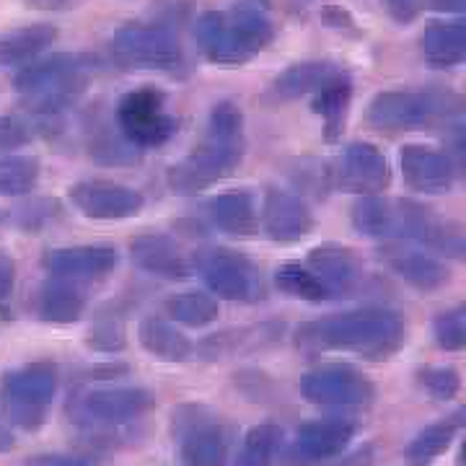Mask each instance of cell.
Returning <instances> with one entry per match:
<instances>
[{"label":"cell","mask_w":466,"mask_h":466,"mask_svg":"<svg viewBox=\"0 0 466 466\" xmlns=\"http://www.w3.org/2000/svg\"><path fill=\"white\" fill-rule=\"evenodd\" d=\"M404 321L389 309H360L348 314L309 321L299 329V345L306 350H345L370 360H386L404 342Z\"/></svg>","instance_id":"obj_1"},{"label":"cell","mask_w":466,"mask_h":466,"mask_svg":"<svg viewBox=\"0 0 466 466\" xmlns=\"http://www.w3.org/2000/svg\"><path fill=\"white\" fill-rule=\"evenodd\" d=\"M195 39L210 63L241 66L275 39V26L251 8H236L231 14L208 11L195 24Z\"/></svg>","instance_id":"obj_2"},{"label":"cell","mask_w":466,"mask_h":466,"mask_svg":"<svg viewBox=\"0 0 466 466\" xmlns=\"http://www.w3.org/2000/svg\"><path fill=\"white\" fill-rule=\"evenodd\" d=\"M21 94L29 96V109L39 116H55L70 109L86 91L84 57L57 52L39 63L21 67L14 78Z\"/></svg>","instance_id":"obj_3"},{"label":"cell","mask_w":466,"mask_h":466,"mask_svg":"<svg viewBox=\"0 0 466 466\" xmlns=\"http://www.w3.org/2000/svg\"><path fill=\"white\" fill-rule=\"evenodd\" d=\"M55 389H57V368L52 363H32V366L16 368L5 373L0 383L3 412L18 428L36 431L47 417Z\"/></svg>","instance_id":"obj_4"},{"label":"cell","mask_w":466,"mask_h":466,"mask_svg":"<svg viewBox=\"0 0 466 466\" xmlns=\"http://www.w3.org/2000/svg\"><path fill=\"white\" fill-rule=\"evenodd\" d=\"M109 52L122 67L171 70L184 60L182 45L174 34L156 24H127L109 39Z\"/></svg>","instance_id":"obj_5"},{"label":"cell","mask_w":466,"mask_h":466,"mask_svg":"<svg viewBox=\"0 0 466 466\" xmlns=\"http://www.w3.org/2000/svg\"><path fill=\"white\" fill-rule=\"evenodd\" d=\"M116 125L135 148H158L177 133V119L167 112V99L156 88H135L116 104Z\"/></svg>","instance_id":"obj_6"},{"label":"cell","mask_w":466,"mask_h":466,"mask_svg":"<svg viewBox=\"0 0 466 466\" xmlns=\"http://www.w3.org/2000/svg\"><path fill=\"white\" fill-rule=\"evenodd\" d=\"M241 140H218L208 137L187 158L168 168V187L179 195H195L220 179H226L241 164Z\"/></svg>","instance_id":"obj_7"},{"label":"cell","mask_w":466,"mask_h":466,"mask_svg":"<svg viewBox=\"0 0 466 466\" xmlns=\"http://www.w3.org/2000/svg\"><path fill=\"white\" fill-rule=\"evenodd\" d=\"M195 265L200 269L208 288L220 299L251 303V300L262 299L265 293L259 269L241 251L223 249V247L198 251Z\"/></svg>","instance_id":"obj_8"},{"label":"cell","mask_w":466,"mask_h":466,"mask_svg":"<svg viewBox=\"0 0 466 466\" xmlns=\"http://www.w3.org/2000/svg\"><path fill=\"white\" fill-rule=\"evenodd\" d=\"M438 115H443V101L422 91H381L368 104V122L386 133L425 127Z\"/></svg>","instance_id":"obj_9"},{"label":"cell","mask_w":466,"mask_h":466,"mask_svg":"<svg viewBox=\"0 0 466 466\" xmlns=\"http://www.w3.org/2000/svg\"><path fill=\"white\" fill-rule=\"evenodd\" d=\"M397 236L412 238L446 257H464L466 244L461 228L412 200H397Z\"/></svg>","instance_id":"obj_10"},{"label":"cell","mask_w":466,"mask_h":466,"mask_svg":"<svg viewBox=\"0 0 466 466\" xmlns=\"http://www.w3.org/2000/svg\"><path fill=\"white\" fill-rule=\"evenodd\" d=\"M300 391L314 404H334V407H358L373 400V383L360 370L339 363L311 370L300 383Z\"/></svg>","instance_id":"obj_11"},{"label":"cell","mask_w":466,"mask_h":466,"mask_svg":"<svg viewBox=\"0 0 466 466\" xmlns=\"http://www.w3.org/2000/svg\"><path fill=\"white\" fill-rule=\"evenodd\" d=\"M70 200L86 218L94 220H125L135 218L146 208V198L137 189L106 179L73 184Z\"/></svg>","instance_id":"obj_12"},{"label":"cell","mask_w":466,"mask_h":466,"mask_svg":"<svg viewBox=\"0 0 466 466\" xmlns=\"http://www.w3.org/2000/svg\"><path fill=\"white\" fill-rule=\"evenodd\" d=\"M262 226L272 241L280 244H293L309 236L314 228V213L299 195L285 192V189H267L262 200Z\"/></svg>","instance_id":"obj_13"},{"label":"cell","mask_w":466,"mask_h":466,"mask_svg":"<svg viewBox=\"0 0 466 466\" xmlns=\"http://www.w3.org/2000/svg\"><path fill=\"white\" fill-rule=\"evenodd\" d=\"M339 184L358 195H376L391 184L389 158L373 143H350L339 164Z\"/></svg>","instance_id":"obj_14"},{"label":"cell","mask_w":466,"mask_h":466,"mask_svg":"<svg viewBox=\"0 0 466 466\" xmlns=\"http://www.w3.org/2000/svg\"><path fill=\"white\" fill-rule=\"evenodd\" d=\"M404 182L415 192L425 195H443L456 182V168L446 153L431 148V146H404L400 156Z\"/></svg>","instance_id":"obj_15"},{"label":"cell","mask_w":466,"mask_h":466,"mask_svg":"<svg viewBox=\"0 0 466 466\" xmlns=\"http://www.w3.org/2000/svg\"><path fill=\"white\" fill-rule=\"evenodd\" d=\"M119 265L115 247H63L47 251L45 267L60 280H101Z\"/></svg>","instance_id":"obj_16"},{"label":"cell","mask_w":466,"mask_h":466,"mask_svg":"<svg viewBox=\"0 0 466 466\" xmlns=\"http://www.w3.org/2000/svg\"><path fill=\"white\" fill-rule=\"evenodd\" d=\"M133 262L143 272L161 280H184L189 275V262L182 247L164 233H143L130 241Z\"/></svg>","instance_id":"obj_17"},{"label":"cell","mask_w":466,"mask_h":466,"mask_svg":"<svg viewBox=\"0 0 466 466\" xmlns=\"http://www.w3.org/2000/svg\"><path fill=\"white\" fill-rule=\"evenodd\" d=\"M309 269L324 283L329 293H352L363 283L360 257L339 244H321L309 251Z\"/></svg>","instance_id":"obj_18"},{"label":"cell","mask_w":466,"mask_h":466,"mask_svg":"<svg viewBox=\"0 0 466 466\" xmlns=\"http://www.w3.org/2000/svg\"><path fill=\"white\" fill-rule=\"evenodd\" d=\"M153 407V397L146 389L135 386H115V389H94L84 400V412L99 422H130L135 417L146 415Z\"/></svg>","instance_id":"obj_19"},{"label":"cell","mask_w":466,"mask_h":466,"mask_svg":"<svg viewBox=\"0 0 466 466\" xmlns=\"http://www.w3.org/2000/svg\"><path fill=\"white\" fill-rule=\"evenodd\" d=\"M355 428L342 420H319L309 422L299 431V438L290 449V456L299 464H317L324 459H332L352 441Z\"/></svg>","instance_id":"obj_20"},{"label":"cell","mask_w":466,"mask_h":466,"mask_svg":"<svg viewBox=\"0 0 466 466\" xmlns=\"http://www.w3.org/2000/svg\"><path fill=\"white\" fill-rule=\"evenodd\" d=\"M383 259L394 275H400L407 285L422 293L441 290L451 280V269L441 259H435L425 251L412 249H386Z\"/></svg>","instance_id":"obj_21"},{"label":"cell","mask_w":466,"mask_h":466,"mask_svg":"<svg viewBox=\"0 0 466 466\" xmlns=\"http://www.w3.org/2000/svg\"><path fill=\"white\" fill-rule=\"evenodd\" d=\"M420 52L433 67H456L466 60L464 21H433L420 34Z\"/></svg>","instance_id":"obj_22"},{"label":"cell","mask_w":466,"mask_h":466,"mask_svg":"<svg viewBox=\"0 0 466 466\" xmlns=\"http://www.w3.org/2000/svg\"><path fill=\"white\" fill-rule=\"evenodd\" d=\"M208 216L223 233L251 236L259 226L257 202L249 192H223L208 202Z\"/></svg>","instance_id":"obj_23"},{"label":"cell","mask_w":466,"mask_h":466,"mask_svg":"<svg viewBox=\"0 0 466 466\" xmlns=\"http://www.w3.org/2000/svg\"><path fill=\"white\" fill-rule=\"evenodd\" d=\"M231 438L218 422L195 425L182 441V461L187 466H223L228 459Z\"/></svg>","instance_id":"obj_24"},{"label":"cell","mask_w":466,"mask_h":466,"mask_svg":"<svg viewBox=\"0 0 466 466\" xmlns=\"http://www.w3.org/2000/svg\"><path fill=\"white\" fill-rule=\"evenodd\" d=\"M342 70L327 63V60H306L299 66H290L285 70L283 76L275 78V94L280 99H300L306 94H319L327 84H332L334 78L339 76Z\"/></svg>","instance_id":"obj_25"},{"label":"cell","mask_w":466,"mask_h":466,"mask_svg":"<svg viewBox=\"0 0 466 466\" xmlns=\"http://www.w3.org/2000/svg\"><path fill=\"white\" fill-rule=\"evenodd\" d=\"M86 311V293L66 280H50L36 293V314L52 324L78 321Z\"/></svg>","instance_id":"obj_26"},{"label":"cell","mask_w":466,"mask_h":466,"mask_svg":"<svg viewBox=\"0 0 466 466\" xmlns=\"http://www.w3.org/2000/svg\"><path fill=\"white\" fill-rule=\"evenodd\" d=\"M57 29L52 24H32L0 34V66H21L36 57L39 52L55 45Z\"/></svg>","instance_id":"obj_27"},{"label":"cell","mask_w":466,"mask_h":466,"mask_svg":"<svg viewBox=\"0 0 466 466\" xmlns=\"http://www.w3.org/2000/svg\"><path fill=\"white\" fill-rule=\"evenodd\" d=\"M140 345L161 360H187L192 355V342L167 319L146 317L137 327Z\"/></svg>","instance_id":"obj_28"},{"label":"cell","mask_w":466,"mask_h":466,"mask_svg":"<svg viewBox=\"0 0 466 466\" xmlns=\"http://www.w3.org/2000/svg\"><path fill=\"white\" fill-rule=\"evenodd\" d=\"M355 231L370 238H394L397 236V200L368 195L352 208Z\"/></svg>","instance_id":"obj_29"},{"label":"cell","mask_w":466,"mask_h":466,"mask_svg":"<svg viewBox=\"0 0 466 466\" xmlns=\"http://www.w3.org/2000/svg\"><path fill=\"white\" fill-rule=\"evenodd\" d=\"M459 428H461V412L449 417V420H443V422H438V425L425 428V431L410 443V449H407V461L415 466L431 464L433 459H438L443 451L449 449L451 441L459 433Z\"/></svg>","instance_id":"obj_30"},{"label":"cell","mask_w":466,"mask_h":466,"mask_svg":"<svg viewBox=\"0 0 466 466\" xmlns=\"http://www.w3.org/2000/svg\"><path fill=\"white\" fill-rule=\"evenodd\" d=\"M167 311L184 327H208L218 319V300L202 290H184L167 300Z\"/></svg>","instance_id":"obj_31"},{"label":"cell","mask_w":466,"mask_h":466,"mask_svg":"<svg viewBox=\"0 0 466 466\" xmlns=\"http://www.w3.org/2000/svg\"><path fill=\"white\" fill-rule=\"evenodd\" d=\"M135 146L122 135L116 137L115 130L104 122H94L88 127V153L91 158H96L99 164H130L135 161Z\"/></svg>","instance_id":"obj_32"},{"label":"cell","mask_w":466,"mask_h":466,"mask_svg":"<svg viewBox=\"0 0 466 466\" xmlns=\"http://www.w3.org/2000/svg\"><path fill=\"white\" fill-rule=\"evenodd\" d=\"M39 182V161L32 156H5L0 158V195L18 198L32 192Z\"/></svg>","instance_id":"obj_33"},{"label":"cell","mask_w":466,"mask_h":466,"mask_svg":"<svg viewBox=\"0 0 466 466\" xmlns=\"http://www.w3.org/2000/svg\"><path fill=\"white\" fill-rule=\"evenodd\" d=\"M350 96H352V84H350V78L345 73H339L332 84H327L319 91L317 99H314V109L327 119L329 137H334V133H337V130L342 127V122H345Z\"/></svg>","instance_id":"obj_34"},{"label":"cell","mask_w":466,"mask_h":466,"mask_svg":"<svg viewBox=\"0 0 466 466\" xmlns=\"http://www.w3.org/2000/svg\"><path fill=\"white\" fill-rule=\"evenodd\" d=\"M275 283L283 293L293 296V299L314 300V303L329 299V290L324 288V283L319 280L317 275L311 269H306V267L293 265V262L283 265L275 272Z\"/></svg>","instance_id":"obj_35"},{"label":"cell","mask_w":466,"mask_h":466,"mask_svg":"<svg viewBox=\"0 0 466 466\" xmlns=\"http://www.w3.org/2000/svg\"><path fill=\"white\" fill-rule=\"evenodd\" d=\"M280 438L283 433L275 425H259L249 431V435L244 438L241 453L236 459V466H267L280 446Z\"/></svg>","instance_id":"obj_36"},{"label":"cell","mask_w":466,"mask_h":466,"mask_svg":"<svg viewBox=\"0 0 466 466\" xmlns=\"http://www.w3.org/2000/svg\"><path fill=\"white\" fill-rule=\"evenodd\" d=\"M435 342L449 352H459L466 348V311L464 306H456L451 311H443L433 321Z\"/></svg>","instance_id":"obj_37"},{"label":"cell","mask_w":466,"mask_h":466,"mask_svg":"<svg viewBox=\"0 0 466 466\" xmlns=\"http://www.w3.org/2000/svg\"><path fill=\"white\" fill-rule=\"evenodd\" d=\"M241 127H244V115L233 101H220L210 112V137L218 140H241Z\"/></svg>","instance_id":"obj_38"},{"label":"cell","mask_w":466,"mask_h":466,"mask_svg":"<svg viewBox=\"0 0 466 466\" xmlns=\"http://www.w3.org/2000/svg\"><path fill=\"white\" fill-rule=\"evenodd\" d=\"M125 327L122 321L115 317L99 319L96 327H91L88 332V345L94 350H101V352H115V350L125 348Z\"/></svg>","instance_id":"obj_39"},{"label":"cell","mask_w":466,"mask_h":466,"mask_svg":"<svg viewBox=\"0 0 466 466\" xmlns=\"http://www.w3.org/2000/svg\"><path fill=\"white\" fill-rule=\"evenodd\" d=\"M420 383L433 394L435 400H451V397H456L461 379L453 368H425V370H420Z\"/></svg>","instance_id":"obj_40"},{"label":"cell","mask_w":466,"mask_h":466,"mask_svg":"<svg viewBox=\"0 0 466 466\" xmlns=\"http://www.w3.org/2000/svg\"><path fill=\"white\" fill-rule=\"evenodd\" d=\"M32 140L29 125L16 116H0V150H16Z\"/></svg>","instance_id":"obj_41"},{"label":"cell","mask_w":466,"mask_h":466,"mask_svg":"<svg viewBox=\"0 0 466 466\" xmlns=\"http://www.w3.org/2000/svg\"><path fill=\"white\" fill-rule=\"evenodd\" d=\"M386 8H389V14H391L394 21L410 24V21H415L420 16L422 3L420 0H386Z\"/></svg>","instance_id":"obj_42"},{"label":"cell","mask_w":466,"mask_h":466,"mask_svg":"<svg viewBox=\"0 0 466 466\" xmlns=\"http://www.w3.org/2000/svg\"><path fill=\"white\" fill-rule=\"evenodd\" d=\"M21 466H91L86 459H76V456H66V453H42V456H32Z\"/></svg>","instance_id":"obj_43"},{"label":"cell","mask_w":466,"mask_h":466,"mask_svg":"<svg viewBox=\"0 0 466 466\" xmlns=\"http://www.w3.org/2000/svg\"><path fill=\"white\" fill-rule=\"evenodd\" d=\"M14 283H16V262L5 251H0V300L14 293Z\"/></svg>","instance_id":"obj_44"},{"label":"cell","mask_w":466,"mask_h":466,"mask_svg":"<svg viewBox=\"0 0 466 466\" xmlns=\"http://www.w3.org/2000/svg\"><path fill=\"white\" fill-rule=\"evenodd\" d=\"M431 5L438 11H451V14H461L466 8V0H431Z\"/></svg>","instance_id":"obj_45"}]
</instances>
